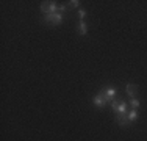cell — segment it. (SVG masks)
Masks as SVG:
<instances>
[{
	"label": "cell",
	"instance_id": "cell-9",
	"mask_svg": "<svg viewBox=\"0 0 147 141\" xmlns=\"http://www.w3.org/2000/svg\"><path fill=\"white\" fill-rule=\"evenodd\" d=\"M49 9H50V2H41V11H42V14H49Z\"/></svg>",
	"mask_w": 147,
	"mask_h": 141
},
{
	"label": "cell",
	"instance_id": "cell-7",
	"mask_svg": "<svg viewBox=\"0 0 147 141\" xmlns=\"http://www.w3.org/2000/svg\"><path fill=\"white\" fill-rule=\"evenodd\" d=\"M78 35H82V36H85L86 33H88V25H86V22L85 20H80L78 22Z\"/></svg>",
	"mask_w": 147,
	"mask_h": 141
},
{
	"label": "cell",
	"instance_id": "cell-6",
	"mask_svg": "<svg viewBox=\"0 0 147 141\" xmlns=\"http://www.w3.org/2000/svg\"><path fill=\"white\" fill-rule=\"evenodd\" d=\"M127 102L125 100H119V105H117V111H116V115H127Z\"/></svg>",
	"mask_w": 147,
	"mask_h": 141
},
{
	"label": "cell",
	"instance_id": "cell-5",
	"mask_svg": "<svg viewBox=\"0 0 147 141\" xmlns=\"http://www.w3.org/2000/svg\"><path fill=\"white\" fill-rule=\"evenodd\" d=\"M116 122H117L121 127H124V129L131 124V122L128 121V116H127V115H116Z\"/></svg>",
	"mask_w": 147,
	"mask_h": 141
},
{
	"label": "cell",
	"instance_id": "cell-8",
	"mask_svg": "<svg viewBox=\"0 0 147 141\" xmlns=\"http://www.w3.org/2000/svg\"><path fill=\"white\" fill-rule=\"evenodd\" d=\"M127 116H128V121H130V122H136V121H138L139 113H138V110H131V111L127 113Z\"/></svg>",
	"mask_w": 147,
	"mask_h": 141
},
{
	"label": "cell",
	"instance_id": "cell-1",
	"mask_svg": "<svg viewBox=\"0 0 147 141\" xmlns=\"http://www.w3.org/2000/svg\"><path fill=\"white\" fill-rule=\"evenodd\" d=\"M63 20H64V16H63L61 13H53V14H44L42 16V22L47 24V25L50 27H57L59 24H63Z\"/></svg>",
	"mask_w": 147,
	"mask_h": 141
},
{
	"label": "cell",
	"instance_id": "cell-14",
	"mask_svg": "<svg viewBox=\"0 0 147 141\" xmlns=\"http://www.w3.org/2000/svg\"><path fill=\"white\" fill-rule=\"evenodd\" d=\"M66 9H67V6H66V5H59V6H58V13H61V14L64 13Z\"/></svg>",
	"mask_w": 147,
	"mask_h": 141
},
{
	"label": "cell",
	"instance_id": "cell-13",
	"mask_svg": "<svg viewBox=\"0 0 147 141\" xmlns=\"http://www.w3.org/2000/svg\"><path fill=\"white\" fill-rule=\"evenodd\" d=\"M86 14H88V13H86L85 9H78V19L80 20H85L86 19Z\"/></svg>",
	"mask_w": 147,
	"mask_h": 141
},
{
	"label": "cell",
	"instance_id": "cell-2",
	"mask_svg": "<svg viewBox=\"0 0 147 141\" xmlns=\"http://www.w3.org/2000/svg\"><path fill=\"white\" fill-rule=\"evenodd\" d=\"M110 99H108L107 96H105V94L102 93V91H100L99 94H96V96L92 97V104H94V107L96 108H99V110H102V108H105L107 107L108 104H110Z\"/></svg>",
	"mask_w": 147,
	"mask_h": 141
},
{
	"label": "cell",
	"instance_id": "cell-10",
	"mask_svg": "<svg viewBox=\"0 0 147 141\" xmlns=\"http://www.w3.org/2000/svg\"><path fill=\"white\" fill-rule=\"evenodd\" d=\"M130 105H131L133 110H138L139 105H141V102H139V99H138V97H133V99H130Z\"/></svg>",
	"mask_w": 147,
	"mask_h": 141
},
{
	"label": "cell",
	"instance_id": "cell-4",
	"mask_svg": "<svg viewBox=\"0 0 147 141\" xmlns=\"http://www.w3.org/2000/svg\"><path fill=\"white\" fill-rule=\"evenodd\" d=\"M125 94H127L130 99L136 97V94H138V86L133 85V83H127L125 85Z\"/></svg>",
	"mask_w": 147,
	"mask_h": 141
},
{
	"label": "cell",
	"instance_id": "cell-3",
	"mask_svg": "<svg viewBox=\"0 0 147 141\" xmlns=\"http://www.w3.org/2000/svg\"><path fill=\"white\" fill-rule=\"evenodd\" d=\"M100 91H102V93H103L108 99H110V100H113V99L116 97V94H117V89H116L114 86H105V88H102Z\"/></svg>",
	"mask_w": 147,
	"mask_h": 141
},
{
	"label": "cell",
	"instance_id": "cell-11",
	"mask_svg": "<svg viewBox=\"0 0 147 141\" xmlns=\"http://www.w3.org/2000/svg\"><path fill=\"white\" fill-rule=\"evenodd\" d=\"M117 105H119V100H116V99H113V100L110 102V107H111V110H113L114 115H116V111H117Z\"/></svg>",
	"mask_w": 147,
	"mask_h": 141
},
{
	"label": "cell",
	"instance_id": "cell-12",
	"mask_svg": "<svg viewBox=\"0 0 147 141\" xmlns=\"http://www.w3.org/2000/svg\"><path fill=\"white\" fill-rule=\"evenodd\" d=\"M80 0H71V2H69V6H71V8H78L80 6Z\"/></svg>",
	"mask_w": 147,
	"mask_h": 141
}]
</instances>
